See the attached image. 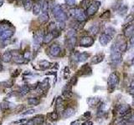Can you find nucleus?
Masks as SVG:
<instances>
[{
	"instance_id": "obj_1",
	"label": "nucleus",
	"mask_w": 134,
	"mask_h": 125,
	"mask_svg": "<svg viewBox=\"0 0 134 125\" xmlns=\"http://www.w3.org/2000/svg\"><path fill=\"white\" fill-rule=\"evenodd\" d=\"M70 14L78 22H83L86 19V14L82 9H71L70 10Z\"/></svg>"
},
{
	"instance_id": "obj_2",
	"label": "nucleus",
	"mask_w": 134,
	"mask_h": 125,
	"mask_svg": "<svg viewBox=\"0 0 134 125\" xmlns=\"http://www.w3.org/2000/svg\"><path fill=\"white\" fill-rule=\"evenodd\" d=\"M53 14L56 19H57L59 22H65L67 19V14L64 12V10L62 9V8L59 5L55 6L52 9Z\"/></svg>"
},
{
	"instance_id": "obj_3",
	"label": "nucleus",
	"mask_w": 134,
	"mask_h": 125,
	"mask_svg": "<svg viewBox=\"0 0 134 125\" xmlns=\"http://www.w3.org/2000/svg\"><path fill=\"white\" fill-rule=\"evenodd\" d=\"M111 60L114 64H119L122 60V53L116 48V46L113 44L111 47Z\"/></svg>"
},
{
	"instance_id": "obj_4",
	"label": "nucleus",
	"mask_w": 134,
	"mask_h": 125,
	"mask_svg": "<svg viewBox=\"0 0 134 125\" xmlns=\"http://www.w3.org/2000/svg\"><path fill=\"white\" fill-rule=\"evenodd\" d=\"M107 84H108V87L109 89H113L117 86L118 84H119V77L117 75L116 73H111L110 74V76L108 78V80H107Z\"/></svg>"
},
{
	"instance_id": "obj_5",
	"label": "nucleus",
	"mask_w": 134,
	"mask_h": 125,
	"mask_svg": "<svg viewBox=\"0 0 134 125\" xmlns=\"http://www.w3.org/2000/svg\"><path fill=\"white\" fill-rule=\"evenodd\" d=\"M101 6V2L100 1H95L86 9V16H93L95 13H96Z\"/></svg>"
},
{
	"instance_id": "obj_6",
	"label": "nucleus",
	"mask_w": 134,
	"mask_h": 125,
	"mask_svg": "<svg viewBox=\"0 0 134 125\" xmlns=\"http://www.w3.org/2000/svg\"><path fill=\"white\" fill-rule=\"evenodd\" d=\"M117 111L121 116H126L131 111V109L128 104H120L117 107Z\"/></svg>"
},
{
	"instance_id": "obj_7",
	"label": "nucleus",
	"mask_w": 134,
	"mask_h": 125,
	"mask_svg": "<svg viewBox=\"0 0 134 125\" xmlns=\"http://www.w3.org/2000/svg\"><path fill=\"white\" fill-rule=\"evenodd\" d=\"M94 44V38L91 36H84L80 41V45L82 47H90Z\"/></svg>"
},
{
	"instance_id": "obj_8",
	"label": "nucleus",
	"mask_w": 134,
	"mask_h": 125,
	"mask_svg": "<svg viewBox=\"0 0 134 125\" xmlns=\"http://www.w3.org/2000/svg\"><path fill=\"white\" fill-rule=\"evenodd\" d=\"M90 57L88 53H76L75 54V59L77 62H85Z\"/></svg>"
},
{
	"instance_id": "obj_9",
	"label": "nucleus",
	"mask_w": 134,
	"mask_h": 125,
	"mask_svg": "<svg viewBox=\"0 0 134 125\" xmlns=\"http://www.w3.org/2000/svg\"><path fill=\"white\" fill-rule=\"evenodd\" d=\"M43 38H44V34H43V32H41V31L37 32V33L35 34L34 36V45L40 46V44H41L42 42H43Z\"/></svg>"
},
{
	"instance_id": "obj_10",
	"label": "nucleus",
	"mask_w": 134,
	"mask_h": 125,
	"mask_svg": "<svg viewBox=\"0 0 134 125\" xmlns=\"http://www.w3.org/2000/svg\"><path fill=\"white\" fill-rule=\"evenodd\" d=\"M111 41V36H109V35L106 34H101V36L99 38V42L102 46L107 45Z\"/></svg>"
},
{
	"instance_id": "obj_11",
	"label": "nucleus",
	"mask_w": 134,
	"mask_h": 125,
	"mask_svg": "<svg viewBox=\"0 0 134 125\" xmlns=\"http://www.w3.org/2000/svg\"><path fill=\"white\" fill-rule=\"evenodd\" d=\"M61 52V48L57 44H53L50 48V54L52 56H54V57H57L58 55H59Z\"/></svg>"
},
{
	"instance_id": "obj_12",
	"label": "nucleus",
	"mask_w": 134,
	"mask_h": 125,
	"mask_svg": "<svg viewBox=\"0 0 134 125\" xmlns=\"http://www.w3.org/2000/svg\"><path fill=\"white\" fill-rule=\"evenodd\" d=\"M13 35V31L10 30V29H7V30L3 31L1 36H0V39L3 41H4V40H7V39L10 38Z\"/></svg>"
},
{
	"instance_id": "obj_13",
	"label": "nucleus",
	"mask_w": 134,
	"mask_h": 125,
	"mask_svg": "<svg viewBox=\"0 0 134 125\" xmlns=\"http://www.w3.org/2000/svg\"><path fill=\"white\" fill-rule=\"evenodd\" d=\"M134 33V24H128L124 28V35L126 37H129Z\"/></svg>"
},
{
	"instance_id": "obj_14",
	"label": "nucleus",
	"mask_w": 134,
	"mask_h": 125,
	"mask_svg": "<svg viewBox=\"0 0 134 125\" xmlns=\"http://www.w3.org/2000/svg\"><path fill=\"white\" fill-rule=\"evenodd\" d=\"M104 59V54L102 53H98V54L95 55L92 59H91V63H94V64H97V63H100L101 62L103 61Z\"/></svg>"
},
{
	"instance_id": "obj_15",
	"label": "nucleus",
	"mask_w": 134,
	"mask_h": 125,
	"mask_svg": "<svg viewBox=\"0 0 134 125\" xmlns=\"http://www.w3.org/2000/svg\"><path fill=\"white\" fill-rule=\"evenodd\" d=\"M12 59H13V54H12V53L9 52V51L5 52L3 54V56H2V60L4 63H9V62H10Z\"/></svg>"
},
{
	"instance_id": "obj_16",
	"label": "nucleus",
	"mask_w": 134,
	"mask_h": 125,
	"mask_svg": "<svg viewBox=\"0 0 134 125\" xmlns=\"http://www.w3.org/2000/svg\"><path fill=\"white\" fill-rule=\"evenodd\" d=\"M75 114V110L72 108H68L65 110H64V113H63V117L64 119H68V118L73 116Z\"/></svg>"
},
{
	"instance_id": "obj_17",
	"label": "nucleus",
	"mask_w": 134,
	"mask_h": 125,
	"mask_svg": "<svg viewBox=\"0 0 134 125\" xmlns=\"http://www.w3.org/2000/svg\"><path fill=\"white\" fill-rule=\"evenodd\" d=\"M41 11V4L40 2H36L33 4V13L34 15H38Z\"/></svg>"
},
{
	"instance_id": "obj_18",
	"label": "nucleus",
	"mask_w": 134,
	"mask_h": 125,
	"mask_svg": "<svg viewBox=\"0 0 134 125\" xmlns=\"http://www.w3.org/2000/svg\"><path fill=\"white\" fill-rule=\"evenodd\" d=\"M24 8L26 11H30L31 9L33 8V0H24Z\"/></svg>"
},
{
	"instance_id": "obj_19",
	"label": "nucleus",
	"mask_w": 134,
	"mask_h": 125,
	"mask_svg": "<svg viewBox=\"0 0 134 125\" xmlns=\"http://www.w3.org/2000/svg\"><path fill=\"white\" fill-rule=\"evenodd\" d=\"M13 60H14V62L19 63V64H21V63H24L25 62V59H24V57L22 55H20L19 53H18V54H15L14 56L13 57Z\"/></svg>"
},
{
	"instance_id": "obj_20",
	"label": "nucleus",
	"mask_w": 134,
	"mask_h": 125,
	"mask_svg": "<svg viewBox=\"0 0 134 125\" xmlns=\"http://www.w3.org/2000/svg\"><path fill=\"white\" fill-rule=\"evenodd\" d=\"M34 124L35 125H42L44 123V119L43 118V116H38V117H35L34 118Z\"/></svg>"
},
{
	"instance_id": "obj_21",
	"label": "nucleus",
	"mask_w": 134,
	"mask_h": 125,
	"mask_svg": "<svg viewBox=\"0 0 134 125\" xmlns=\"http://www.w3.org/2000/svg\"><path fill=\"white\" fill-rule=\"evenodd\" d=\"M91 68L88 65V64H86V65H84L81 69H80V72H83L82 73L83 74H86V75H89L91 73Z\"/></svg>"
},
{
	"instance_id": "obj_22",
	"label": "nucleus",
	"mask_w": 134,
	"mask_h": 125,
	"mask_svg": "<svg viewBox=\"0 0 134 125\" xmlns=\"http://www.w3.org/2000/svg\"><path fill=\"white\" fill-rule=\"evenodd\" d=\"M53 38H54V36H53V34L51 33H48L47 34H45L44 36L43 42L45 44H50V43L52 41Z\"/></svg>"
},
{
	"instance_id": "obj_23",
	"label": "nucleus",
	"mask_w": 134,
	"mask_h": 125,
	"mask_svg": "<svg viewBox=\"0 0 134 125\" xmlns=\"http://www.w3.org/2000/svg\"><path fill=\"white\" fill-rule=\"evenodd\" d=\"M99 102H100L99 98H90L87 100V103L89 104V106H95Z\"/></svg>"
},
{
	"instance_id": "obj_24",
	"label": "nucleus",
	"mask_w": 134,
	"mask_h": 125,
	"mask_svg": "<svg viewBox=\"0 0 134 125\" xmlns=\"http://www.w3.org/2000/svg\"><path fill=\"white\" fill-rule=\"evenodd\" d=\"M40 2V1H39ZM41 10L43 11V13H46L48 11V9H49V3L47 0H43L41 3Z\"/></svg>"
},
{
	"instance_id": "obj_25",
	"label": "nucleus",
	"mask_w": 134,
	"mask_h": 125,
	"mask_svg": "<svg viewBox=\"0 0 134 125\" xmlns=\"http://www.w3.org/2000/svg\"><path fill=\"white\" fill-rule=\"evenodd\" d=\"M49 20V15H48V13H43L41 14V15L40 16V22L41 23H47Z\"/></svg>"
},
{
	"instance_id": "obj_26",
	"label": "nucleus",
	"mask_w": 134,
	"mask_h": 125,
	"mask_svg": "<svg viewBox=\"0 0 134 125\" xmlns=\"http://www.w3.org/2000/svg\"><path fill=\"white\" fill-rule=\"evenodd\" d=\"M39 65H40L43 69H46L50 67V63L46 61V60H41V61L39 63Z\"/></svg>"
},
{
	"instance_id": "obj_27",
	"label": "nucleus",
	"mask_w": 134,
	"mask_h": 125,
	"mask_svg": "<svg viewBox=\"0 0 134 125\" xmlns=\"http://www.w3.org/2000/svg\"><path fill=\"white\" fill-rule=\"evenodd\" d=\"M29 90H30V88H29V87L28 86V85H23L22 87L20 88V94H27L29 92Z\"/></svg>"
},
{
	"instance_id": "obj_28",
	"label": "nucleus",
	"mask_w": 134,
	"mask_h": 125,
	"mask_svg": "<svg viewBox=\"0 0 134 125\" xmlns=\"http://www.w3.org/2000/svg\"><path fill=\"white\" fill-rule=\"evenodd\" d=\"M76 37L69 38L68 40H67V44H68V45L71 48L76 45Z\"/></svg>"
},
{
	"instance_id": "obj_29",
	"label": "nucleus",
	"mask_w": 134,
	"mask_h": 125,
	"mask_svg": "<svg viewBox=\"0 0 134 125\" xmlns=\"http://www.w3.org/2000/svg\"><path fill=\"white\" fill-rule=\"evenodd\" d=\"M110 17H111L110 10H107V11H105L103 13L101 14L100 18L101 19H110Z\"/></svg>"
},
{
	"instance_id": "obj_30",
	"label": "nucleus",
	"mask_w": 134,
	"mask_h": 125,
	"mask_svg": "<svg viewBox=\"0 0 134 125\" xmlns=\"http://www.w3.org/2000/svg\"><path fill=\"white\" fill-rule=\"evenodd\" d=\"M28 103L31 105L35 106V105H38L39 103H40V100L35 98H29V100H28Z\"/></svg>"
},
{
	"instance_id": "obj_31",
	"label": "nucleus",
	"mask_w": 134,
	"mask_h": 125,
	"mask_svg": "<svg viewBox=\"0 0 134 125\" xmlns=\"http://www.w3.org/2000/svg\"><path fill=\"white\" fill-rule=\"evenodd\" d=\"M106 34H107V35H109V36H111V37H112L113 36V34H115V29L113 28H111V27H109V28H107V29H106Z\"/></svg>"
},
{
	"instance_id": "obj_32",
	"label": "nucleus",
	"mask_w": 134,
	"mask_h": 125,
	"mask_svg": "<svg viewBox=\"0 0 134 125\" xmlns=\"http://www.w3.org/2000/svg\"><path fill=\"white\" fill-rule=\"evenodd\" d=\"M40 88L42 89V90H46V89L49 88V84H48V79H45V82H44V80L42 82V83L40 84Z\"/></svg>"
},
{
	"instance_id": "obj_33",
	"label": "nucleus",
	"mask_w": 134,
	"mask_h": 125,
	"mask_svg": "<svg viewBox=\"0 0 134 125\" xmlns=\"http://www.w3.org/2000/svg\"><path fill=\"white\" fill-rule=\"evenodd\" d=\"M76 30L72 28V29H70L68 32H67V38H72V37H76Z\"/></svg>"
},
{
	"instance_id": "obj_34",
	"label": "nucleus",
	"mask_w": 134,
	"mask_h": 125,
	"mask_svg": "<svg viewBox=\"0 0 134 125\" xmlns=\"http://www.w3.org/2000/svg\"><path fill=\"white\" fill-rule=\"evenodd\" d=\"M0 108L3 110H7L10 108V103H7V102H3L1 103V105H0Z\"/></svg>"
},
{
	"instance_id": "obj_35",
	"label": "nucleus",
	"mask_w": 134,
	"mask_h": 125,
	"mask_svg": "<svg viewBox=\"0 0 134 125\" xmlns=\"http://www.w3.org/2000/svg\"><path fill=\"white\" fill-rule=\"evenodd\" d=\"M48 115L50 116V119H51V120H54V121L57 120L58 118H59L58 113H56V112H52V113H49Z\"/></svg>"
},
{
	"instance_id": "obj_36",
	"label": "nucleus",
	"mask_w": 134,
	"mask_h": 125,
	"mask_svg": "<svg viewBox=\"0 0 134 125\" xmlns=\"http://www.w3.org/2000/svg\"><path fill=\"white\" fill-rule=\"evenodd\" d=\"M56 27H57V26L55 25V23L51 22L50 23V25H49V27H48V30L50 31V33H52L53 31H55L56 29Z\"/></svg>"
},
{
	"instance_id": "obj_37",
	"label": "nucleus",
	"mask_w": 134,
	"mask_h": 125,
	"mask_svg": "<svg viewBox=\"0 0 134 125\" xmlns=\"http://www.w3.org/2000/svg\"><path fill=\"white\" fill-rule=\"evenodd\" d=\"M98 31H99V28H98L97 26H93V27L91 28V33L94 35H96L98 33Z\"/></svg>"
},
{
	"instance_id": "obj_38",
	"label": "nucleus",
	"mask_w": 134,
	"mask_h": 125,
	"mask_svg": "<svg viewBox=\"0 0 134 125\" xmlns=\"http://www.w3.org/2000/svg\"><path fill=\"white\" fill-rule=\"evenodd\" d=\"M56 104H57V108L58 109L61 108L62 104H63V98H62V97H59L57 98V103H56Z\"/></svg>"
},
{
	"instance_id": "obj_39",
	"label": "nucleus",
	"mask_w": 134,
	"mask_h": 125,
	"mask_svg": "<svg viewBox=\"0 0 134 125\" xmlns=\"http://www.w3.org/2000/svg\"><path fill=\"white\" fill-rule=\"evenodd\" d=\"M35 113V110L34 109H28L27 111H25V112H24L23 113H22V115H24V116H26V115H30V114H33V113Z\"/></svg>"
},
{
	"instance_id": "obj_40",
	"label": "nucleus",
	"mask_w": 134,
	"mask_h": 125,
	"mask_svg": "<svg viewBox=\"0 0 134 125\" xmlns=\"http://www.w3.org/2000/svg\"><path fill=\"white\" fill-rule=\"evenodd\" d=\"M65 2L67 5L70 7H72L76 4V0H65Z\"/></svg>"
},
{
	"instance_id": "obj_41",
	"label": "nucleus",
	"mask_w": 134,
	"mask_h": 125,
	"mask_svg": "<svg viewBox=\"0 0 134 125\" xmlns=\"http://www.w3.org/2000/svg\"><path fill=\"white\" fill-rule=\"evenodd\" d=\"M24 59H30V57H31V53L30 52H29V51H27V52H25L24 53Z\"/></svg>"
},
{
	"instance_id": "obj_42",
	"label": "nucleus",
	"mask_w": 134,
	"mask_h": 125,
	"mask_svg": "<svg viewBox=\"0 0 134 125\" xmlns=\"http://www.w3.org/2000/svg\"><path fill=\"white\" fill-rule=\"evenodd\" d=\"M4 84H5L6 87H12L13 84V81L11 80V79H9V80H8L7 82H5Z\"/></svg>"
},
{
	"instance_id": "obj_43",
	"label": "nucleus",
	"mask_w": 134,
	"mask_h": 125,
	"mask_svg": "<svg viewBox=\"0 0 134 125\" xmlns=\"http://www.w3.org/2000/svg\"><path fill=\"white\" fill-rule=\"evenodd\" d=\"M24 109V105L21 104L19 107H17L16 109H15V112H20V111H23V109Z\"/></svg>"
},
{
	"instance_id": "obj_44",
	"label": "nucleus",
	"mask_w": 134,
	"mask_h": 125,
	"mask_svg": "<svg viewBox=\"0 0 134 125\" xmlns=\"http://www.w3.org/2000/svg\"><path fill=\"white\" fill-rule=\"evenodd\" d=\"M76 82H77V78L76 77H73L71 78V80H70V85H76Z\"/></svg>"
},
{
	"instance_id": "obj_45",
	"label": "nucleus",
	"mask_w": 134,
	"mask_h": 125,
	"mask_svg": "<svg viewBox=\"0 0 134 125\" xmlns=\"http://www.w3.org/2000/svg\"><path fill=\"white\" fill-rule=\"evenodd\" d=\"M58 27L61 28V29H64L65 27V22H59V25Z\"/></svg>"
},
{
	"instance_id": "obj_46",
	"label": "nucleus",
	"mask_w": 134,
	"mask_h": 125,
	"mask_svg": "<svg viewBox=\"0 0 134 125\" xmlns=\"http://www.w3.org/2000/svg\"><path fill=\"white\" fill-rule=\"evenodd\" d=\"M130 44L131 45H134V33L131 35V38H130Z\"/></svg>"
},
{
	"instance_id": "obj_47",
	"label": "nucleus",
	"mask_w": 134,
	"mask_h": 125,
	"mask_svg": "<svg viewBox=\"0 0 134 125\" xmlns=\"http://www.w3.org/2000/svg\"><path fill=\"white\" fill-rule=\"evenodd\" d=\"M19 70H15L14 73L12 74V77L13 78H16L17 76H19Z\"/></svg>"
},
{
	"instance_id": "obj_48",
	"label": "nucleus",
	"mask_w": 134,
	"mask_h": 125,
	"mask_svg": "<svg viewBox=\"0 0 134 125\" xmlns=\"http://www.w3.org/2000/svg\"><path fill=\"white\" fill-rule=\"evenodd\" d=\"M117 125H128V123H126V120H122V121H120L119 123H117Z\"/></svg>"
},
{
	"instance_id": "obj_49",
	"label": "nucleus",
	"mask_w": 134,
	"mask_h": 125,
	"mask_svg": "<svg viewBox=\"0 0 134 125\" xmlns=\"http://www.w3.org/2000/svg\"><path fill=\"white\" fill-rule=\"evenodd\" d=\"M129 122H132V123H134V114L133 115H132L131 117L129 118V119H128Z\"/></svg>"
},
{
	"instance_id": "obj_50",
	"label": "nucleus",
	"mask_w": 134,
	"mask_h": 125,
	"mask_svg": "<svg viewBox=\"0 0 134 125\" xmlns=\"http://www.w3.org/2000/svg\"><path fill=\"white\" fill-rule=\"evenodd\" d=\"M129 94H132V95H134V87H132L131 89L129 90Z\"/></svg>"
},
{
	"instance_id": "obj_51",
	"label": "nucleus",
	"mask_w": 134,
	"mask_h": 125,
	"mask_svg": "<svg viewBox=\"0 0 134 125\" xmlns=\"http://www.w3.org/2000/svg\"><path fill=\"white\" fill-rule=\"evenodd\" d=\"M84 116H85V117H90V116H91V113H90V112L85 113H84Z\"/></svg>"
},
{
	"instance_id": "obj_52",
	"label": "nucleus",
	"mask_w": 134,
	"mask_h": 125,
	"mask_svg": "<svg viewBox=\"0 0 134 125\" xmlns=\"http://www.w3.org/2000/svg\"><path fill=\"white\" fill-rule=\"evenodd\" d=\"M24 119H23V120H19V121H16V122H14L13 123H23V122H24Z\"/></svg>"
},
{
	"instance_id": "obj_53",
	"label": "nucleus",
	"mask_w": 134,
	"mask_h": 125,
	"mask_svg": "<svg viewBox=\"0 0 134 125\" xmlns=\"http://www.w3.org/2000/svg\"><path fill=\"white\" fill-rule=\"evenodd\" d=\"M3 3H4V0H0V7H2Z\"/></svg>"
},
{
	"instance_id": "obj_54",
	"label": "nucleus",
	"mask_w": 134,
	"mask_h": 125,
	"mask_svg": "<svg viewBox=\"0 0 134 125\" xmlns=\"http://www.w3.org/2000/svg\"><path fill=\"white\" fill-rule=\"evenodd\" d=\"M131 87H134V79H133V81L132 82V84H131Z\"/></svg>"
},
{
	"instance_id": "obj_55",
	"label": "nucleus",
	"mask_w": 134,
	"mask_h": 125,
	"mask_svg": "<svg viewBox=\"0 0 134 125\" xmlns=\"http://www.w3.org/2000/svg\"><path fill=\"white\" fill-rule=\"evenodd\" d=\"M2 70H3V66L1 65V64H0V72H1Z\"/></svg>"
},
{
	"instance_id": "obj_56",
	"label": "nucleus",
	"mask_w": 134,
	"mask_h": 125,
	"mask_svg": "<svg viewBox=\"0 0 134 125\" xmlns=\"http://www.w3.org/2000/svg\"><path fill=\"white\" fill-rule=\"evenodd\" d=\"M132 64L133 66H134V58H133V59H132Z\"/></svg>"
},
{
	"instance_id": "obj_57",
	"label": "nucleus",
	"mask_w": 134,
	"mask_h": 125,
	"mask_svg": "<svg viewBox=\"0 0 134 125\" xmlns=\"http://www.w3.org/2000/svg\"><path fill=\"white\" fill-rule=\"evenodd\" d=\"M2 33H3V31H2V29H1V28H0V36H1Z\"/></svg>"
},
{
	"instance_id": "obj_58",
	"label": "nucleus",
	"mask_w": 134,
	"mask_h": 125,
	"mask_svg": "<svg viewBox=\"0 0 134 125\" xmlns=\"http://www.w3.org/2000/svg\"><path fill=\"white\" fill-rule=\"evenodd\" d=\"M133 101H134V95H133Z\"/></svg>"
},
{
	"instance_id": "obj_59",
	"label": "nucleus",
	"mask_w": 134,
	"mask_h": 125,
	"mask_svg": "<svg viewBox=\"0 0 134 125\" xmlns=\"http://www.w3.org/2000/svg\"><path fill=\"white\" fill-rule=\"evenodd\" d=\"M0 60H1V59H0Z\"/></svg>"
},
{
	"instance_id": "obj_60",
	"label": "nucleus",
	"mask_w": 134,
	"mask_h": 125,
	"mask_svg": "<svg viewBox=\"0 0 134 125\" xmlns=\"http://www.w3.org/2000/svg\"></svg>"
}]
</instances>
